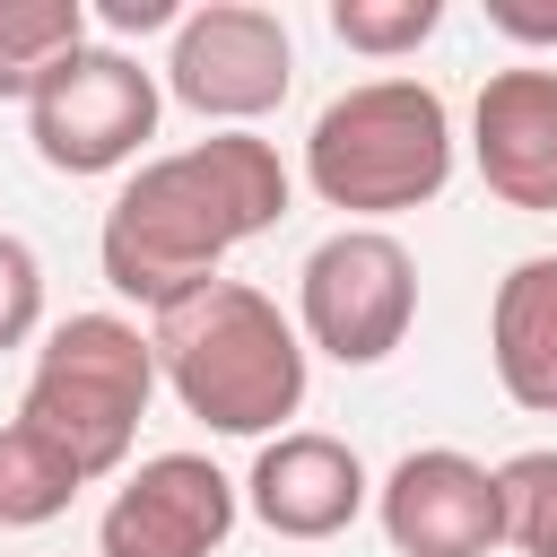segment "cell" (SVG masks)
Segmentation results:
<instances>
[{"label":"cell","mask_w":557,"mask_h":557,"mask_svg":"<svg viewBox=\"0 0 557 557\" xmlns=\"http://www.w3.org/2000/svg\"><path fill=\"white\" fill-rule=\"evenodd\" d=\"M287 191L296 183H287L278 148L252 131H209L174 157H148L104 209V235H96L104 287L148 313L209 287L235 244H252L287 218Z\"/></svg>","instance_id":"6da1fadb"},{"label":"cell","mask_w":557,"mask_h":557,"mask_svg":"<svg viewBox=\"0 0 557 557\" xmlns=\"http://www.w3.org/2000/svg\"><path fill=\"white\" fill-rule=\"evenodd\" d=\"M157 374L209 435H287L305 409V331L244 278H209L148 313Z\"/></svg>","instance_id":"7a4b0ae2"},{"label":"cell","mask_w":557,"mask_h":557,"mask_svg":"<svg viewBox=\"0 0 557 557\" xmlns=\"http://www.w3.org/2000/svg\"><path fill=\"white\" fill-rule=\"evenodd\" d=\"M305 183L322 209L400 218L453 183V113L426 78H366L305 131Z\"/></svg>","instance_id":"3957f363"},{"label":"cell","mask_w":557,"mask_h":557,"mask_svg":"<svg viewBox=\"0 0 557 557\" xmlns=\"http://www.w3.org/2000/svg\"><path fill=\"white\" fill-rule=\"evenodd\" d=\"M157 383H165L157 374V339L139 322H122V313H70V322L44 331L17 418L96 487V479H113L131 461Z\"/></svg>","instance_id":"277c9868"},{"label":"cell","mask_w":557,"mask_h":557,"mask_svg":"<svg viewBox=\"0 0 557 557\" xmlns=\"http://www.w3.org/2000/svg\"><path fill=\"white\" fill-rule=\"evenodd\" d=\"M418 322V261L383 226H339L296 270V331L339 366H383Z\"/></svg>","instance_id":"5b68a950"},{"label":"cell","mask_w":557,"mask_h":557,"mask_svg":"<svg viewBox=\"0 0 557 557\" xmlns=\"http://www.w3.org/2000/svg\"><path fill=\"white\" fill-rule=\"evenodd\" d=\"M157 70H139L122 44H78L26 104V139L52 174H113L157 139Z\"/></svg>","instance_id":"8992f818"},{"label":"cell","mask_w":557,"mask_h":557,"mask_svg":"<svg viewBox=\"0 0 557 557\" xmlns=\"http://www.w3.org/2000/svg\"><path fill=\"white\" fill-rule=\"evenodd\" d=\"M287 78H296V44H287V17L261 9V0H209V9H183L174 26V52H165V96L191 104L200 122H261L287 104Z\"/></svg>","instance_id":"52a82bcc"},{"label":"cell","mask_w":557,"mask_h":557,"mask_svg":"<svg viewBox=\"0 0 557 557\" xmlns=\"http://www.w3.org/2000/svg\"><path fill=\"white\" fill-rule=\"evenodd\" d=\"M374 522L400 557H487L505 548V479L453 444L400 453L374 487Z\"/></svg>","instance_id":"ba28073f"},{"label":"cell","mask_w":557,"mask_h":557,"mask_svg":"<svg viewBox=\"0 0 557 557\" xmlns=\"http://www.w3.org/2000/svg\"><path fill=\"white\" fill-rule=\"evenodd\" d=\"M226 531H235V479L209 453H157L113 487L96 557H218Z\"/></svg>","instance_id":"9c48e42d"},{"label":"cell","mask_w":557,"mask_h":557,"mask_svg":"<svg viewBox=\"0 0 557 557\" xmlns=\"http://www.w3.org/2000/svg\"><path fill=\"white\" fill-rule=\"evenodd\" d=\"M244 505L278 540H339L374 505V479H366L357 444H339L322 426H287V435L261 444V461L244 479Z\"/></svg>","instance_id":"30bf717a"},{"label":"cell","mask_w":557,"mask_h":557,"mask_svg":"<svg viewBox=\"0 0 557 557\" xmlns=\"http://www.w3.org/2000/svg\"><path fill=\"white\" fill-rule=\"evenodd\" d=\"M470 157L505 209H557V70H496L470 104Z\"/></svg>","instance_id":"8fae6325"},{"label":"cell","mask_w":557,"mask_h":557,"mask_svg":"<svg viewBox=\"0 0 557 557\" xmlns=\"http://www.w3.org/2000/svg\"><path fill=\"white\" fill-rule=\"evenodd\" d=\"M487 357L513 409L557 418V252H531L496 278L487 305Z\"/></svg>","instance_id":"7c38bea8"},{"label":"cell","mask_w":557,"mask_h":557,"mask_svg":"<svg viewBox=\"0 0 557 557\" xmlns=\"http://www.w3.org/2000/svg\"><path fill=\"white\" fill-rule=\"evenodd\" d=\"M87 44V9L78 0H0V96L35 104V87Z\"/></svg>","instance_id":"4fadbf2b"},{"label":"cell","mask_w":557,"mask_h":557,"mask_svg":"<svg viewBox=\"0 0 557 557\" xmlns=\"http://www.w3.org/2000/svg\"><path fill=\"white\" fill-rule=\"evenodd\" d=\"M78 487H87V479H78L26 418L0 426V531H44V522H61Z\"/></svg>","instance_id":"5bb4252c"},{"label":"cell","mask_w":557,"mask_h":557,"mask_svg":"<svg viewBox=\"0 0 557 557\" xmlns=\"http://www.w3.org/2000/svg\"><path fill=\"white\" fill-rule=\"evenodd\" d=\"M444 26V0H331V35L366 61H400Z\"/></svg>","instance_id":"9a60e30c"},{"label":"cell","mask_w":557,"mask_h":557,"mask_svg":"<svg viewBox=\"0 0 557 557\" xmlns=\"http://www.w3.org/2000/svg\"><path fill=\"white\" fill-rule=\"evenodd\" d=\"M496 479H505V540L522 557H557V453H513Z\"/></svg>","instance_id":"2e32d148"},{"label":"cell","mask_w":557,"mask_h":557,"mask_svg":"<svg viewBox=\"0 0 557 557\" xmlns=\"http://www.w3.org/2000/svg\"><path fill=\"white\" fill-rule=\"evenodd\" d=\"M44 331V261L26 235L0 226V348H26Z\"/></svg>","instance_id":"e0dca14e"},{"label":"cell","mask_w":557,"mask_h":557,"mask_svg":"<svg viewBox=\"0 0 557 557\" xmlns=\"http://www.w3.org/2000/svg\"><path fill=\"white\" fill-rule=\"evenodd\" d=\"M487 26L513 44H557V9H522V0H487Z\"/></svg>","instance_id":"ac0fdd59"},{"label":"cell","mask_w":557,"mask_h":557,"mask_svg":"<svg viewBox=\"0 0 557 557\" xmlns=\"http://www.w3.org/2000/svg\"><path fill=\"white\" fill-rule=\"evenodd\" d=\"M104 26H183L165 0H104Z\"/></svg>","instance_id":"d6986e66"}]
</instances>
